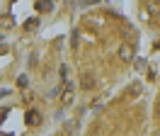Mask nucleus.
I'll use <instances>...</instances> for the list:
<instances>
[{
  "instance_id": "1",
  "label": "nucleus",
  "mask_w": 160,
  "mask_h": 136,
  "mask_svg": "<svg viewBox=\"0 0 160 136\" xmlns=\"http://www.w3.org/2000/svg\"><path fill=\"white\" fill-rule=\"evenodd\" d=\"M119 56L124 58V61H129V58H131V46H129V44H124V46L119 49Z\"/></svg>"
},
{
  "instance_id": "2",
  "label": "nucleus",
  "mask_w": 160,
  "mask_h": 136,
  "mask_svg": "<svg viewBox=\"0 0 160 136\" xmlns=\"http://www.w3.org/2000/svg\"><path fill=\"white\" fill-rule=\"evenodd\" d=\"M51 8H53V5H51L49 0H41V3H37V10H39V12H49Z\"/></svg>"
},
{
  "instance_id": "3",
  "label": "nucleus",
  "mask_w": 160,
  "mask_h": 136,
  "mask_svg": "<svg viewBox=\"0 0 160 136\" xmlns=\"http://www.w3.org/2000/svg\"><path fill=\"white\" fill-rule=\"evenodd\" d=\"M27 124H39V114H37V112H29V114H27Z\"/></svg>"
},
{
  "instance_id": "4",
  "label": "nucleus",
  "mask_w": 160,
  "mask_h": 136,
  "mask_svg": "<svg viewBox=\"0 0 160 136\" xmlns=\"http://www.w3.org/2000/svg\"><path fill=\"white\" fill-rule=\"evenodd\" d=\"M82 87H85V90H90V87H92V80L88 76H85V80H82Z\"/></svg>"
},
{
  "instance_id": "5",
  "label": "nucleus",
  "mask_w": 160,
  "mask_h": 136,
  "mask_svg": "<svg viewBox=\"0 0 160 136\" xmlns=\"http://www.w3.org/2000/svg\"><path fill=\"white\" fill-rule=\"evenodd\" d=\"M148 10H150V12H153V15H155V12H158V10H160V5H158V3H153V5H148Z\"/></svg>"
},
{
  "instance_id": "6",
  "label": "nucleus",
  "mask_w": 160,
  "mask_h": 136,
  "mask_svg": "<svg viewBox=\"0 0 160 136\" xmlns=\"http://www.w3.org/2000/svg\"><path fill=\"white\" fill-rule=\"evenodd\" d=\"M37 24H39L37 19H34V22H27V24H24V29H34V27H37Z\"/></svg>"
},
{
  "instance_id": "7",
  "label": "nucleus",
  "mask_w": 160,
  "mask_h": 136,
  "mask_svg": "<svg viewBox=\"0 0 160 136\" xmlns=\"http://www.w3.org/2000/svg\"><path fill=\"white\" fill-rule=\"evenodd\" d=\"M158 114H160V105H158Z\"/></svg>"
}]
</instances>
